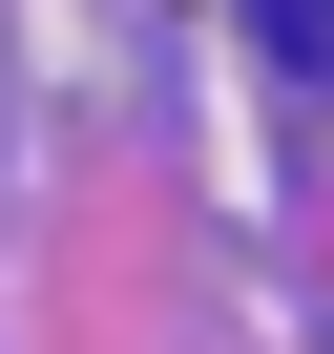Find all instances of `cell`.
<instances>
[{"label": "cell", "instance_id": "cell-1", "mask_svg": "<svg viewBox=\"0 0 334 354\" xmlns=\"http://www.w3.org/2000/svg\"><path fill=\"white\" fill-rule=\"evenodd\" d=\"M251 21H272V42H292V63H334V0H251Z\"/></svg>", "mask_w": 334, "mask_h": 354}]
</instances>
